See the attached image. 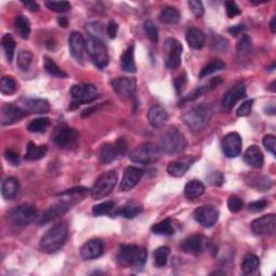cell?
Wrapping results in <instances>:
<instances>
[{
    "label": "cell",
    "mask_w": 276,
    "mask_h": 276,
    "mask_svg": "<svg viewBox=\"0 0 276 276\" xmlns=\"http://www.w3.org/2000/svg\"><path fill=\"white\" fill-rule=\"evenodd\" d=\"M68 237V228L65 222L55 224L43 235L40 241V248L47 254H53L65 245Z\"/></svg>",
    "instance_id": "1"
},
{
    "label": "cell",
    "mask_w": 276,
    "mask_h": 276,
    "mask_svg": "<svg viewBox=\"0 0 276 276\" xmlns=\"http://www.w3.org/2000/svg\"><path fill=\"white\" fill-rule=\"evenodd\" d=\"M148 253L145 248L136 245H122L117 255V261L122 267L141 269L147 262Z\"/></svg>",
    "instance_id": "2"
},
{
    "label": "cell",
    "mask_w": 276,
    "mask_h": 276,
    "mask_svg": "<svg viewBox=\"0 0 276 276\" xmlns=\"http://www.w3.org/2000/svg\"><path fill=\"white\" fill-rule=\"evenodd\" d=\"M212 117V108L208 104H201L192 108L183 117L185 124L193 132L204 130Z\"/></svg>",
    "instance_id": "3"
},
{
    "label": "cell",
    "mask_w": 276,
    "mask_h": 276,
    "mask_svg": "<svg viewBox=\"0 0 276 276\" xmlns=\"http://www.w3.org/2000/svg\"><path fill=\"white\" fill-rule=\"evenodd\" d=\"M187 147V140L177 129H171L162 136L160 149L167 154H179Z\"/></svg>",
    "instance_id": "4"
},
{
    "label": "cell",
    "mask_w": 276,
    "mask_h": 276,
    "mask_svg": "<svg viewBox=\"0 0 276 276\" xmlns=\"http://www.w3.org/2000/svg\"><path fill=\"white\" fill-rule=\"evenodd\" d=\"M86 51L97 68L104 69L109 64V54L103 40L90 37L86 40Z\"/></svg>",
    "instance_id": "5"
},
{
    "label": "cell",
    "mask_w": 276,
    "mask_h": 276,
    "mask_svg": "<svg viewBox=\"0 0 276 276\" xmlns=\"http://www.w3.org/2000/svg\"><path fill=\"white\" fill-rule=\"evenodd\" d=\"M53 141L61 149L73 150L79 145V133L74 129L62 124L54 130Z\"/></svg>",
    "instance_id": "6"
},
{
    "label": "cell",
    "mask_w": 276,
    "mask_h": 276,
    "mask_svg": "<svg viewBox=\"0 0 276 276\" xmlns=\"http://www.w3.org/2000/svg\"><path fill=\"white\" fill-rule=\"evenodd\" d=\"M117 183L118 174L116 171H109L104 173L102 176L98 177L96 183L94 184L92 188V198L94 200H100L108 197L109 194L114 191Z\"/></svg>",
    "instance_id": "7"
},
{
    "label": "cell",
    "mask_w": 276,
    "mask_h": 276,
    "mask_svg": "<svg viewBox=\"0 0 276 276\" xmlns=\"http://www.w3.org/2000/svg\"><path fill=\"white\" fill-rule=\"evenodd\" d=\"M37 210L35 206L29 204H22L10 210L8 215L9 222L16 228H25L35 220Z\"/></svg>",
    "instance_id": "8"
},
{
    "label": "cell",
    "mask_w": 276,
    "mask_h": 276,
    "mask_svg": "<svg viewBox=\"0 0 276 276\" xmlns=\"http://www.w3.org/2000/svg\"><path fill=\"white\" fill-rule=\"evenodd\" d=\"M161 158V149L152 143H142L135 148L130 154V159L140 164H151Z\"/></svg>",
    "instance_id": "9"
},
{
    "label": "cell",
    "mask_w": 276,
    "mask_h": 276,
    "mask_svg": "<svg viewBox=\"0 0 276 276\" xmlns=\"http://www.w3.org/2000/svg\"><path fill=\"white\" fill-rule=\"evenodd\" d=\"M183 46L175 38H168L164 43V61L168 69H177L181 64Z\"/></svg>",
    "instance_id": "10"
},
{
    "label": "cell",
    "mask_w": 276,
    "mask_h": 276,
    "mask_svg": "<svg viewBox=\"0 0 276 276\" xmlns=\"http://www.w3.org/2000/svg\"><path fill=\"white\" fill-rule=\"evenodd\" d=\"M70 94L73 99V104H76L77 106L81 104L91 103L94 99L98 97L96 86L90 83H81L73 85L70 90Z\"/></svg>",
    "instance_id": "11"
},
{
    "label": "cell",
    "mask_w": 276,
    "mask_h": 276,
    "mask_svg": "<svg viewBox=\"0 0 276 276\" xmlns=\"http://www.w3.org/2000/svg\"><path fill=\"white\" fill-rule=\"evenodd\" d=\"M73 204H74L73 201L64 198L62 201H60V202L50 206L49 209H47L45 212H43V215L39 219V224L43 225V224H47L50 221L55 220L56 218L64 215L65 212H67L69 209H70Z\"/></svg>",
    "instance_id": "12"
},
{
    "label": "cell",
    "mask_w": 276,
    "mask_h": 276,
    "mask_svg": "<svg viewBox=\"0 0 276 276\" xmlns=\"http://www.w3.org/2000/svg\"><path fill=\"white\" fill-rule=\"evenodd\" d=\"M208 240L203 235H191L180 244V248L186 254L201 255L208 248Z\"/></svg>",
    "instance_id": "13"
},
{
    "label": "cell",
    "mask_w": 276,
    "mask_h": 276,
    "mask_svg": "<svg viewBox=\"0 0 276 276\" xmlns=\"http://www.w3.org/2000/svg\"><path fill=\"white\" fill-rule=\"evenodd\" d=\"M250 228L256 235H272L276 229V216L274 214L262 216L254 220Z\"/></svg>",
    "instance_id": "14"
},
{
    "label": "cell",
    "mask_w": 276,
    "mask_h": 276,
    "mask_svg": "<svg viewBox=\"0 0 276 276\" xmlns=\"http://www.w3.org/2000/svg\"><path fill=\"white\" fill-rule=\"evenodd\" d=\"M193 217L201 225H202V227L210 228L218 221L219 211L215 208V207L209 205H204V206L198 207V208L194 210Z\"/></svg>",
    "instance_id": "15"
},
{
    "label": "cell",
    "mask_w": 276,
    "mask_h": 276,
    "mask_svg": "<svg viewBox=\"0 0 276 276\" xmlns=\"http://www.w3.org/2000/svg\"><path fill=\"white\" fill-rule=\"evenodd\" d=\"M26 115V110L20 106L5 104L1 107V112H0V122L2 125H11L22 120Z\"/></svg>",
    "instance_id": "16"
},
{
    "label": "cell",
    "mask_w": 276,
    "mask_h": 276,
    "mask_svg": "<svg viewBox=\"0 0 276 276\" xmlns=\"http://www.w3.org/2000/svg\"><path fill=\"white\" fill-rule=\"evenodd\" d=\"M221 147L227 158H236L242 152V138L235 132L229 133L223 137Z\"/></svg>",
    "instance_id": "17"
},
{
    "label": "cell",
    "mask_w": 276,
    "mask_h": 276,
    "mask_svg": "<svg viewBox=\"0 0 276 276\" xmlns=\"http://www.w3.org/2000/svg\"><path fill=\"white\" fill-rule=\"evenodd\" d=\"M143 176V171L135 166H129L125 168L123 178L120 184V191H130L139 183Z\"/></svg>",
    "instance_id": "18"
},
{
    "label": "cell",
    "mask_w": 276,
    "mask_h": 276,
    "mask_svg": "<svg viewBox=\"0 0 276 276\" xmlns=\"http://www.w3.org/2000/svg\"><path fill=\"white\" fill-rule=\"evenodd\" d=\"M69 50L72 58L77 62H82L84 51L86 49V41L84 37L78 31H73L68 40Z\"/></svg>",
    "instance_id": "19"
},
{
    "label": "cell",
    "mask_w": 276,
    "mask_h": 276,
    "mask_svg": "<svg viewBox=\"0 0 276 276\" xmlns=\"http://www.w3.org/2000/svg\"><path fill=\"white\" fill-rule=\"evenodd\" d=\"M80 254L84 260L96 259L104 254V244L98 238H93L83 244L80 249Z\"/></svg>",
    "instance_id": "20"
},
{
    "label": "cell",
    "mask_w": 276,
    "mask_h": 276,
    "mask_svg": "<svg viewBox=\"0 0 276 276\" xmlns=\"http://www.w3.org/2000/svg\"><path fill=\"white\" fill-rule=\"evenodd\" d=\"M246 97V89L243 85H236L232 87L227 93L224 94L222 100H221V106L222 108L225 110H231L234 107L237 102H240L241 99Z\"/></svg>",
    "instance_id": "21"
},
{
    "label": "cell",
    "mask_w": 276,
    "mask_h": 276,
    "mask_svg": "<svg viewBox=\"0 0 276 276\" xmlns=\"http://www.w3.org/2000/svg\"><path fill=\"white\" fill-rule=\"evenodd\" d=\"M112 87L120 96H132L136 91L137 82L135 78H118L112 80Z\"/></svg>",
    "instance_id": "22"
},
{
    "label": "cell",
    "mask_w": 276,
    "mask_h": 276,
    "mask_svg": "<svg viewBox=\"0 0 276 276\" xmlns=\"http://www.w3.org/2000/svg\"><path fill=\"white\" fill-rule=\"evenodd\" d=\"M194 161L196 159L191 158V156H184V158L173 161L167 166V173L173 177H183L188 172V169L191 167Z\"/></svg>",
    "instance_id": "23"
},
{
    "label": "cell",
    "mask_w": 276,
    "mask_h": 276,
    "mask_svg": "<svg viewBox=\"0 0 276 276\" xmlns=\"http://www.w3.org/2000/svg\"><path fill=\"white\" fill-rule=\"evenodd\" d=\"M21 104L24 110L33 114H48L50 111V104L43 98H22Z\"/></svg>",
    "instance_id": "24"
},
{
    "label": "cell",
    "mask_w": 276,
    "mask_h": 276,
    "mask_svg": "<svg viewBox=\"0 0 276 276\" xmlns=\"http://www.w3.org/2000/svg\"><path fill=\"white\" fill-rule=\"evenodd\" d=\"M148 120L149 123L152 125L153 128H162L164 127L168 120V115L166 110L160 105H154L149 109L148 112Z\"/></svg>",
    "instance_id": "25"
},
{
    "label": "cell",
    "mask_w": 276,
    "mask_h": 276,
    "mask_svg": "<svg viewBox=\"0 0 276 276\" xmlns=\"http://www.w3.org/2000/svg\"><path fill=\"white\" fill-rule=\"evenodd\" d=\"M244 161L247 165L259 168L263 165V162H265V158H263V153L261 151V149L258 146H250L245 153H244Z\"/></svg>",
    "instance_id": "26"
},
{
    "label": "cell",
    "mask_w": 276,
    "mask_h": 276,
    "mask_svg": "<svg viewBox=\"0 0 276 276\" xmlns=\"http://www.w3.org/2000/svg\"><path fill=\"white\" fill-rule=\"evenodd\" d=\"M253 50V42L250 37L247 35H243L242 38L238 40L236 46V59L240 63L248 61Z\"/></svg>",
    "instance_id": "27"
},
{
    "label": "cell",
    "mask_w": 276,
    "mask_h": 276,
    "mask_svg": "<svg viewBox=\"0 0 276 276\" xmlns=\"http://www.w3.org/2000/svg\"><path fill=\"white\" fill-rule=\"evenodd\" d=\"M186 39L190 48L194 50H200L203 48L205 43V35L203 31L200 30L199 28L191 27L187 31Z\"/></svg>",
    "instance_id": "28"
},
{
    "label": "cell",
    "mask_w": 276,
    "mask_h": 276,
    "mask_svg": "<svg viewBox=\"0 0 276 276\" xmlns=\"http://www.w3.org/2000/svg\"><path fill=\"white\" fill-rule=\"evenodd\" d=\"M142 211V206L138 204L135 201H130L124 205H122L120 208L115 211V215L117 216H122L127 219H132L139 215Z\"/></svg>",
    "instance_id": "29"
},
{
    "label": "cell",
    "mask_w": 276,
    "mask_h": 276,
    "mask_svg": "<svg viewBox=\"0 0 276 276\" xmlns=\"http://www.w3.org/2000/svg\"><path fill=\"white\" fill-rule=\"evenodd\" d=\"M20 189V183L15 177H9L3 181L1 186V194L5 200H12L16 197Z\"/></svg>",
    "instance_id": "30"
},
{
    "label": "cell",
    "mask_w": 276,
    "mask_h": 276,
    "mask_svg": "<svg viewBox=\"0 0 276 276\" xmlns=\"http://www.w3.org/2000/svg\"><path fill=\"white\" fill-rule=\"evenodd\" d=\"M205 192V186L200 180H191L185 187V196L189 200H196Z\"/></svg>",
    "instance_id": "31"
},
{
    "label": "cell",
    "mask_w": 276,
    "mask_h": 276,
    "mask_svg": "<svg viewBox=\"0 0 276 276\" xmlns=\"http://www.w3.org/2000/svg\"><path fill=\"white\" fill-rule=\"evenodd\" d=\"M121 67L124 71L133 73L136 72V64L134 60V46L125 50L121 56Z\"/></svg>",
    "instance_id": "32"
},
{
    "label": "cell",
    "mask_w": 276,
    "mask_h": 276,
    "mask_svg": "<svg viewBox=\"0 0 276 276\" xmlns=\"http://www.w3.org/2000/svg\"><path fill=\"white\" fill-rule=\"evenodd\" d=\"M260 261L259 258L254 254H247L244 257V260L242 262V271L244 274H254L259 269Z\"/></svg>",
    "instance_id": "33"
},
{
    "label": "cell",
    "mask_w": 276,
    "mask_h": 276,
    "mask_svg": "<svg viewBox=\"0 0 276 276\" xmlns=\"http://www.w3.org/2000/svg\"><path fill=\"white\" fill-rule=\"evenodd\" d=\"M48 152L47 146H37L34 142H29L27 146V151L25 159L28 161H38L42 158H45V155Z\"/></svg>",
    "instance_id": "34"
},
{
    "label": "cell",
    "mask_w": 276,
    "mask_h": 276,
    "mask_svg": "<svg viewBox=\"0 0 276 276\" xmlns=\"http://www.w3.org/2000/svg\"><path fill=\"white\" fill-rule=\"evenodd\" d=\"M118 156L116 146L112 143H105L99 151V160L103 164H109L112 161H115Z\"/></svg>",
    "instance_id": "35"
},
{
    "label": "cell",
    "mask_w": 276,
    "mask_h": 276,
    "mask_svg": "<svg viewBox=\"0 0 276 276\" xmlns=\"http://www.w3.org/2000/svg\"><path fill=\"white\" fill-rule=\"evenodd\" d=\"M180 20V14L176 8L166 7L161 11L160 13V21L167 25L177 24Z\"/></svg>",
    "instance_id": "36"
},
{
    "label": "cell",
    "mask_w": 276,
    "mask_h": 276,
    "mask_svg": "<svg viewBox=\"0 0 276 276\" xmlns=\"http://www.w3.org/2000/svg\"><path fill=\"white\" fill-rule=\"evenodd\" d=\"M14 26L23 39H28L30 34V22L26 16L24 15L15 16Z\"/></svg>",
    "instance_id": "37"
},
{
    "label": "cell",
    "mask_w": 276,
    "mask_h": 276,
    "mask_svg": "<svg viewBox=\"0 0 276 276\" xmlns=\"http://www.w3.org/2000/svg\"><path fill=\"white\" fill-rule=\"evenodd\" d=\"M151 231L156 235H173L174 234V227H173V221L172 219H164V220L160 221L152 225Z\"/></svg>",
    "instance_id": "38"
},
{
    "label": "cell",
    "mask_w": 276,
    "mask_h": 276,
    "mask_svg": "<svg viewBox=\"0 0 276 276\" xmlns=\"http://www.w3.org/2000/svg\"><path fill=\"white\" fill-rule=\"evenodd\" d=\"M43 66H45L46 71L50 74V76H53L55 78H61V79L67 78V73L56 65L53 60L47 58V56L45 58V62H43Z\"/></svg>",
    "instance_id": "39"
},
{
    "label": "cell",
    "mask_w": 276,
    "mask_h": 276,
    "mask_svg": "<svg viewBox=\"0 0 276 276\" xmlns=\"http://www.w3.org/2000/svg\"><path fill=\"white\" fill-rule=\"evenodd\" d=\"M1 47L4 51L5 56H7L8 62H12L14 56V50L16 47L15 40L13 39V37L9 34H5L1 38Z\"/></svg>",
    "instance_id": "40"
},
{
    "label": "cell",
    "mask_w": 276,
    "mask_h": 276,
    "mask_svg": "<svg viewBox=\"0 0 276 276\" xmlns=\"http://www.w3.org/2000/svg\"><path fill=\"white\" fill-rule=\"evenodd\" d=\"M225 67H227V65H225L221 60L212 61L211 63H209L208 65H206L202 69V71H201V73H200V78L203 79V78L208 77L212 73H216L218 71L223 70V69H225Z\"/></svg>",
    "instance_id": "41"
},
{
    "label": "cell",
    "mask_w": 276,
    "mask_h": 276,
    "mask_svg": "<svg viewBox=\"0 0 276 276\" xmlns=\"http://www.w3.org/2000/svg\"><path fill=\"white\" fill-rule=\"evenodd\" d=\"M50 119L49 118H38L35 119V120L31 121L27 130L30 132V133H43L46 132V130L50 127Z\"/></svg>",
    "instance_id": "42"
},
{
    "label": "cell",
    "mask_w": 276,
    "mask_h": 276,
    "mask_svg": "<svg viewBox=\"0 0 276 276\" xmlns=\"http://www.w3.org/2000/svg\"><path fill=\"white\" fill-rule=\"evenodd\" d=\"M31 61H33V54H31V52L26 51V50H22L17 55L16 65L22 71H27L31 64Z\"/></svg>",
    "instance_id": "43"
},
{
    "label": "cell",
    "mask_w": 276,
    "mask_h": 276,
    "mask_svg": "<svg viewBox=\"0 0 276 276\" xmlns=\"http://www.w3.org/2000/svg\"><path fill=\"white\" fill-rule=\"evenodd\" d=\"M115 209V202L112 201H106V202L100 203L93 207V215L99 217L103 215H110Z\"/></svg>",
    "instance_id": "44"
},
{
    "label": "cell",
    "mask_w": 276,
    "mask_h": 276,
    "mask_svg": "<svg viewBox=\"0 0 276 276\" xmlns=\"http://www.w3.org/2000/svg\"><path fill=\"white\" fill-rule=\"evenodd\" d=\"M169 254H171V249H169L166 246H162V247H159L158 249H156L154 254H153L155 266L159 267V268L164 267L167 263V259H168Z\"/></svg>",
    "instance_id": "45"
},
{
    "label": "cell",
    "mask_w": 276,
    "mask_h": 276,
    "mask_svg": "<svg viewBox=\"0 0 276 276\" xmlns=\"http://www.w3.org/2000/svg\"><path fill=\"white\" fill-rule=\"evenodd\" d=\"M16 89V82L12 77H3L0 81V92L5 95H11V94L15 93Z\"/></svg>",
    "instance_id": "46"
},
{
    "label": "cell",
    "mask_w": 276,
    "mask_h": 276,
    "mask_svg": "<svg viewBox=\"0 0 276 276\" xmlns=\"http://www.w3.org/2000/svg\"><path fill=\"white\" fill-rule=\"evenodd\" d=\"M46 5L48 9L56 12V13H64L71 8V4L68 1H47Z\"/></svg>",
    "instance_id": "47"
},
{
    "label": "cell",
    "mask_w": 276,
    "mask_h": 276,
    "mask_svg": "<svg viewBox=\"0 0 276 276\" xmlns=\"http://www.w3.org/2000/svg\"><path fill=\"white\" fill-rule=\"evenodd\" d=\"M143 28H145L146 34L149 37L150 40H151L152 42H158L159 30H158V28H156V26L152 21H146L145 24H143Z\"/></svg>",
    "instance_id": "48"
},
{
    "label": "cell",
    "mask_w": 276,
    "mask_h": 276,
    "mask_svg": "<svg viewBox=\"0 0 276 276\" xmlns=\"http://www.w3.org/2000/svg\"><path fill=\"white\" fill-rule=\"evenodd\" d=\"M244 206V203L241 198H238L237 196H231L228 200V207L230 211L232 212H238L242 210Z\"/></svg>",
    "instance_id": "49"
},
{
    "label": "cell",
    "mask_w": 276,
    "mask_h": 276,
    "mask_svg": "<svg viewBox=\"0 0 276 276\" xmlns=\"http://www.w3.org/2000/svg\"><path fill=\"white\" fill-rule=\"evenodd\" d=\"M253 106H254V99H249L246 100L245 103H243L240 107H238L236 115L237 117H246L249 116L250 112L253 110Z\"/></svg>",
    "instance_id": "50"
},
{
    "label": "cell",
    "mask_w": 276,
    "mask_h": 276,
    "mask_svg": "<svg viewBox=\"0 0 276 276\" xmlns=\"http://www.w3.org/2000/svg\"><path fill=\"white\" fill-rule=\"evenodd\" d=\"M188 4H189V7L193 12V14L196 15V17L201 18L204 15V7L202 2L198 1V0H190Z\"/></svg>",
    "instance_id": "51"
},
{
    "label": "cell",
    "mask_w": 276,
    "mask_h": 276,
    "mask_svg": "<svg viewBox=\"0 0 276 276\" xmlns=\"http://www.w3.org/2000/svg\"><path fill=\"white\" fill-rule=\"evenodd\" d=\"M225 10H227V14L230 18H233L236 15L241 14V9L238 8V5L234 1H225Z\"/></svg>",
    "instance_id": "52"
},
{
    "label": "cell",
    "mask_w": 276,
    "mask_h": 276,
    "mask_svg": "<svg viewBox=\"0 0 276 276\" xmlns=\"http://www.w3.org/2000/svg\"><path fill=\"white\" fill-rule=\"evenodd\" d=\"M267 206H268V202L266 200L255 201V202H252L248 205V210L252 212H259L265 209Z\"/></svg>",
    "instance_id": "53"
},
{
    "label": "cell",
    "mask_w": 276,
    "mask_h": 276,
    "mask_svg": "<svg viewBox=\"0 0 276 276\" xmlns=\"http://www.w3.org/2000/svg\"><path fill=\"white\" fill-rule=\"evenodd\" d=\"M263 146L266 147L269 152L275 154V148H276V140L273 135H267L263 138Z\"/></svg>",
    "instance_id": "54"
},
{
    "label": "cell",
    "mask_w": 276,
    "mask_h": 276,
    "mask_svg": "<svg viewBox=\"0 0 276 276\" xmlns=\"http://www.w3.org/2000/svg\"><path fill=\"white\" fill-rule=\"evenodd\" d=\"M115 146L117 149V152H118V156H122L125 154L128 150V143L125 141V139L123 137L118 138L117 141L115 142Z\"/></svg>",
    "instance_id": "55"
},
{
    "label": "cell",
    "mask_w": 276,
    "mask_h": 276,
    "mask_svg": "<svg viewBox=\"0 0 276 276\" xmlns=\"http://www.w3.org/2000/svg\"><path fill=\"white\" fill-rule=\"evenodd\" d=\"M208 180L211 185L221 186L224 181V177L220 172H212L208 176Z\"/></svg>",
    "instance_id": "56"
},
{
    "label": "cell",
    "mask_w": 276,
    "mask_h": 276,
    "mask_svg": "<svg viewBox=\"0 0 276 276\" xmlns=\"http://www.w3.org/2000/svg\"><path fill=\"white\" fill-rule=\"evenodd\" d=\"M186 83H187V76H186V73L179 74V76H178L176 79H175V81H174L175 89H176V92H177L178 94L183 92Z\"/></svg>",
    "instance_id": "57"
},
{
    "label": "cell",
    "mask_w": 276,
    "mask_h": 276,
    "mask_svg": "<svg viewBox=\"0 0 276 276\" xmlns=\"http://www.w3.org/2000/svg\"><path fill=\"white\" fill-rule=\"evenodd\" d=\"M4 156H5V159L8 160L9 163H11L12 165H18L20 164V156H18V154L14 151H12V150H7L4 153Z\"/></svg>",
    "instance_id": "58"
},
{
    "label": "cell",
    "mask_w": 276,
    "mask_h": 276,
    "mask_svg": "<svg viewBox=\"0 0 276 276\" xmlns=\"http://www.w3.org/2000/svg\"><path fill=\"white\" fill-rule=\"evenodd\" d=\"M118 24L116 22H110L107 26V29H106V33H107L108 37L111 39H115L118 34Z\"/></svg>",
    "instance_id": "59"
},
{
    "label": "cell",
    "mask_w": 276,
    "mask_h": 276,
    "mask_svg": "<svg viewBox=\"0 0 276 276\" xmlns=\"http://www.w3.org/2000/svg\"><path fill=\"white\" fill-rule=\"evenodd\" d=\"M229 33L231 35H233V36H237V35H240L242 31L244 30V26L243 25H235V26H232L230 27L229 29Z\"/></svg>",
    "instance_id": "60"
},
{
    "label": "cell",
    "mask_w": 276,
    "mask_h": 276,
    "mask_svg": "<svg viewBox=\"0 0 276 276\" xmlns=\"http://www.w3.org/2000/svg\"><path fill=\"white\" fill-rule=\"evenodd\" d=\"M23 4L25 5V7H26L28 10H30V11H33V12H36V11H38L39 10V5H38V3L37 2H35V1H23Z\"/></svg>",
    "instance_id": "61"
},
{
    "label": "cell",
    "mask_w": 276,
    "mask_h": 276,
    "mask_svg": "<svg viewBox=\"0 0 276 276\" xmlns=\"http://www.w3.org/2000/svg\"><path fill=\"white\" fill-rule=\"evenodd\" d=\"M270 28L273 34L276 33V16H273L271 22H270Z\"/></svg>",
    "instance_id": "62"
},
{
    "label": "cell",
    "mask_w": 276,
    "mask_h": 276,
    "mask_svg": "<svg viewBox=\"0 0 276 276\" xmlns=\"http://www.w3.org/2000/svg\"><path fill=\"white\" fill-rule=\"evenodd\" d=\"M59 24L61 25L62 27H67V24H68V21H67V18L65 16H62L59 18Z\"/></svg>",
    "instance_id": "63"
},
{
    "label": "cell",
    "mask_w": 276,
    "mask_h": 276,
    "mask_svg": "<svg viewBox=\"0 0 276 276\" xmlns=\"http://www.w3.org/2000/svg\"><path fill=\"white\" fill-rule=\"evenodd\" d=\"M212 274H222V275H223V274H225V273H224V272H214ZM212 274H211V275H212Z\"/></svg>",
    "instance_id": "64"
}]
</instances>
